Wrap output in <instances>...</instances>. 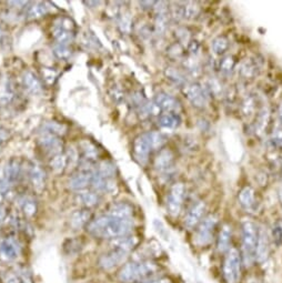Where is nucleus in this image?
I'll return each mask as SVG.
<instances>
[{"label":"nucleus","mask_w":282,"mask_h":283,"mask_svg":"<svg viewBox=\"0 0 282 283\" xmlns=\"http://www.w3.org/2000/svg\"><path fill=\"white\" fill-rule=\"evenodd\" d=\"M131 219H121L109 215H103L90 221L87 231L98 239H117L125 237L132 231Z\"/></svg>","instance_id":"1"},{"label":"nucleus","mask_w":282,"mask_h":283,"mask_svg":"<svg viewBox=\"0 0 282 283\" xmlns=\"http://www.w3.org/2000/svg\"><path fill=\"white\" fill-rule=\"evenodd\" d=\"M157 273V267L149 261H131L121 267L117 278L121 283H138L151 279Z\"/></svg>","instance_id":"2"},{"label":"nucleus","mask_w":282,"mask_h":283,"mask_svg":"<svg viewBox=\"0 0 282 283\" xmlns=\"http://www.w3.org/2000/svg\"><path fill=\"white\" fill-rule=\"evenodd\" d=\"M259 229L251 220L242 222V261L245 267H250L256 260V250Z\"/></svg>","instance_id":"3"},{"label":"nucleus","mask_w":282,"mask_h":283,"mask_svg":"<svg viewBox=\"0 0 282 283\" xmlns=\"http://www.w3.org/2000/svg\"><path fill=\"white\" fill-rule=\"evenodd\" d=\"M241 256L237 249H230L223 262V276L228 283H238L241 276Z\"/></svg>","instance_id":"4"},{"label":"nucleus","mask_w":282,"mask_h":283,"mask_svg":"<svg viewBox=\"0 0 282 283\" xmlns=\"http://www.w3.org/2000/svg\"><path fill=\"white\" fill-rule=\"evenodd\" d=\"M128 257L129 252L116 249V247H111V250L103 253V255L99 258L98 265L104 271H111L120 267L123 263H126Z\"/></svg>","instance_id":"5"},{"label":"nucleus","mask_w":282,"mask_h":283,"mask_svg":"<svg viewBox=\"0 0 282 283\" xmlns=\"http://www.w3.org/2000/svg\"><path fill=\"white\" fill-rule=\"evenodd\" d=\"M186 188L184 184H175L170 189V192L167 197V211L171 217H178L182 204H184Z\"/></svg>","instance_id":"6"},{"label":"nucleus","mask_w":282,"mask_h":283,"mask_svg":"<svg viewBox=\"0 0 282 283\" xmlns=\"http://www.w3.org/2000/svg\"><path fill=\"white\" fill-rule=\"evenodd\" d=\"M217 226V218L213 215L208 216L207 218L200 222V225L197 228L195 234V241L198 245L208 244L211 239L214 237V231Z\"/></svg>","instance_id":"7"},{"label":"nucleus","mask_w":282,"mask_h":283,"mask_svg":"<svg viewBox=\"0 0 282 283\" xmlns=\"http://www.w3.org/2000/svg\"><path fill=\"white\" fill-rule=\"evenodd\" d=\"M154 150L151 143L150 132L143 133L136 138L133 143V155L140 163H146L150 152Z\"/></svg>","instance_id":"8"},{"label":"nucleus","mask_w":282,"mask_h":283,"mask_svg":"<svg viewBox=\"0 0 282 283\" xmlns=\"http://www.w3.org/2000/svg\"><path fill=\"white\" fill-rule=\"evenodd\" d=\"M38 145L46 153L51 155L52 157L61 153L63 148L62 140L58 137V135L51 134V133H45V132L41 133V135L39 137Z\"/></svg>","instance_id":"9"},{"label":"nucleus","mask_w":282,"mask_h":283,"mask_svg":"<svg viewBox=\"0 0 282 283\" xmlns=\"http://www.w3.org/2000/svg\"><path fill=\"white\" fill-rule=\"evenodd\" d=\"M184 93L193 107L203 109L207 104V94L204 93L202 87L198 84H187L184 87Z\"/></svg>","instance_id":"10"},{"label":"nucleus","mask_w":282,"mask_h":283,"mask_svg":"<svg viewBox=\"0 0 282 283\" xmlns=\"http://www.w3.org/2000/svg\"><path fill=\"white\" fill-rule=\"evenodd\" d=\"M20 255V244L13 238H6L0 241V259L6 262L15 261Z\"/></svg>","instance_id":"11"},{"label":"nucleus","mask_w":282,"mask_h":283,"mask_svg":"<svg viewBox=\"0 0 282 283\" xmlns=\"http://www.w3.org/2000/svg\"><path fill=\"white\" fill-rule=\"evenodd\" d=\"M95 171L92 170H80L77 173L74 174L72 178L69 179V188L75 191H84L87 187L91 186L92 176Z\"/></svg>","instance_id":"12"},{"label":"nucleus","mask_w":282,"mask_h":283,"mask_svg":"<svg viewBox=\"0 0 282 283\" xmlns=\"http://www.w3.org/2000/svg\"><path fill=\"white\" fill-rule=\"evenodd\" d=\"M155 104L158 109L164 111V113L178 114L181 108L178 100L166 92H159L157 94L155 98Z\"/></svg>","instance_id":"13"},{"label":"nucleus","mask_w":282,"mask_h":283,"mask_svg":"<svg viewBox=\"0 0 282 283\" xmlns=\"http://www.w3.org/2000/svg\"><path fill=\"white\" fill-rule=\"evenodd\" d=\"M205 210H207V205L204 201H198L193 204L185 218V226L189 229L197 227L202 221Z\"/></svg>","instance_id":"14"},{"label":"nucleus","mask_w":282,"mask_h":283,"mask_svg":"<svg viewBox=\"0 0 282 283\" xmlns=\"http://www.w3.org/2000/svg\"><path fill=\"white\" fill-rule=\"evenodd\" d=\"M4 173L6 182H7L8 185L11 186L16 184V182H18L22 174V167L20 161L17 160V159H11V160H9V162L6 164Z\"/></svg>","instance_id":"15"},{"label":"nucleus","mask_w":282,"mask_h":283,"mask_svg":"<svg viewBox=\"0 0 282 283\" xmlns=\"http://www.w3.org/2000/svg\"><path fill=\"white\" fill-rule=\"evenodd\" d=\"M76 201H77V203H79L81 207H84V209H90L93 207H97V205L101 202V197L100 193L96 191L84 190L77 194Z\"/></svg>","instance_id":"16"},{"label":"nucleus","mask_w":282,"mask_h":283,"mask_svg":"<svg viewBox=\"0 0 282 283\" xmlns=\"http://www.w3.org/2000/svg\"><path fill=\"white\" fill-rule=\"evenodd\" d=\"M269 237L266 230L263 228L259 229V235H258L257 250H256V260L259 262H264L269 256Z\"/></svg>","instance_id":"17"},{"label":"nucleus","mask_w":282,"mask_h":283,"mask_svg":"<svg viewBox=\"0 0 282 283\" xmlns=\"http://www.w3.org/2000/svg\"><path fill=\"white\" fill-rule=\"evenodd\" d=\"M91 217L92 215L89 209H80L75 211L74 214L70 216V227L75 230L87 227L91 221Z\"/></svg>","instance_id":"18"},{"label":"nucleus","mask_w":282,"mask_h":283,"mask_svg":"<svg viewBox=\"0 0 282 283\" xmlns=\"http://www.w3.org/2000/svg\"><path fill=\"white\" fill-rule=\"evenodd\" d=\"M28 176L29 180H30V184L36 190H43L45 188L47 180L46 172L43 168L38 166V164H32V166L29 168Z\"/></svg>","instance_id":"19"},{"label":"nucleus","mask_w":282,"mask_h":283,"mask_svg":"<svg viewBox=\"0 0 282 283\" xmlns=\"http://www.w3.org/2000/svg\"><path fill=\"white\" fill-rule=\"evenodd\" d=\"M91 187L93 189V191H96L98 193L99 192L111 193L115 191L116 184L113 179L102 178L100 174H98L95 171V173H93V176H92Z\"/></svg>","instance_id":"20"},{"label":"nucleus","mask_w":282,"mask_h":283,"mask_svg":"<svg viewBox=\"0 0 282 283\" xmlns=\"http://www.w3.org/2000/svg\"><path fill=\"white\" fill-rule=\"evenodd\" d=\"M173 160L174 157L172 151L170 149H163L155 159V168L161 172H167L173 166Z\"/></svg>","instance_id":"21"},{"label":"nucleus","mask_w":282,"mask_h":283,"mask_svg":"<svg viewBox=\"0 0 282 283\" xmlns=\"http://www.w3.org/2000/svg\"><path fill=\"white\" fill-rule=\"evenodd\" d=\"M22 84L25 89L32 94H37L43 90V85H41L40 79L30 70H27V72L23 73Z\"/></svg>","instance_id":"22"},{"label":"nucleus","mask_w":282,"mask_h":283,"mask_svg":"<svg viewBox=\"0 0 282 283\" xmlns=\"http://www.w3.org/2000/svg\"><path fill=\"white\" fill-rule=\"evenodd\" d=\"M132 214H133L132 205L123 201L113 203L108 210L109 216L121 218V219H131Z\"/></svg>","instance_id":"23"},{"label":"nucleus","mask_w":282,"mask_h":283,"mask_svg":"<svg viewBox=\"0 0 282 283\" xmlns=\"http://www.w3.org/2000/svg\"><path fill=\"white\" fill-rule=\"evenodd\" d=\"M239 203L241 207L246 210L251 211L256 207V192L254 188L249 186L244 187L239 193Z\"/></svg>","instance_id":"24"},{"label":"nucleus","mask_w":282,"mask_h":283,"mask_svg":"<svg viewBox=\"0 0 282 283\" xmlns=\"http://www.w3.org/2000/svg\"><path fill=\"white\" fill-rule=\"evenodd\" d=\"M48 11L49 7H47V3H29L25 15L28 19H38L48 14Z\"/></svg>","instance_id":"25"},{"label":"nucleus","mask_w":282,"mask_h":283,"mask_svg":"<svg viewBox=\"0 0 282 283\" xmlns=\"http://www.w3.org/2000/svg\"><path fill=\"white\" fill-rule=\"evenodd\" d=\"M180 123V116L174 113H164L159 117V119H158V125L162 129H168V130H172V129L178 128Z\"/></svg>","instance_id":"26"},{"label":"nucleus","mask_w":282,"mask_h":283,"mask_svg":"<svg viewBox=\"0 0 282 283\" xmlns=\"http://www.w3.org/2000/svg\"><path fill=\"white\" fill-rule=\"evenodd\" d=\"M138 240L136 237H130V235H125V237L117 238L111 241V246L116 249H120L126 252H130L134 246L137 245Z\"/></svg>","instance_id":"27"},{"label":"nucleus","mask_w":282,"mask_h":283,"mask_svg":"<svg viewBox=\"0 0 282 283\" xmlns=\"http://www.w3.org/2000/svg\"><path fill=\"white\" fill-rule=\"evenodd\" d=\"M18 203H19V207H20L21 211L27 217H32L37 214L38 205H37L36 200H34L32 197H29V196L20 197L18 200Z\"/></svg>","instance_id":"28"},{"label":"nucleus","mask_w":282,"mask_h":283,"mask_svg":"<svg viewBox=\"0 0 282 283\" xmlns=\"http://www.w3.org/2000/svg\"><path fill=\"white\" fill-rule=\"evenodd\" d=\"M231 235L232 230L231 227L225 225L222 227L219 239H218V249L220 252H228L230 250V243H231Z\"/></svg>","instance_id":"29"},{"label":"nucleus","mask_w":282,"mask_h":283,"mask_svg":"<svg viewBox=\"0 0 282 283\" xmlns=\"http://www.w3.org/2000/svg\"><path fill=\"white\" fill-rule=\"evenodd\" d=\"M68 161H69L68 155L61 152L59 155H56L51 158V160L49 161V166L54 172L61 173L62 171L67 168Z\"/></svg>","instance_id":"30"},{"label":"nucleus","mask_w":282,"mask_h":283,"mask_svg":"<svg viewBox=\"0 0 282 283\" xmlns=\"http://www.w3.org/2000/svg\"><path fill=\"white\" fill-rule=\"evenodd\" d=\"M164 75H166L167 79L171 82V84L175 85V86H182L185 87L187 85V80H186V77L185 75L182 74L180 70L172 68V67H169L166 69V72H164Z\"/></svg>","instance_id":"31"},{"label":"nucleus","mask_w":282,"mask_h":283,"mask_svg":"<svg viewBox=\"0 0 282 283\" xmlns=\"http://www.w3.org/2000/svg\"><path fill=\"white\" fill-rule=\"evenodd\" d=\"M52 34H54V38L56 39L57 44L69 45L74 40V31H70L67 30V29H63L57 26L54 27Z\"/></svg>","instance_id":"32"},{"label":"nucleus","mask_w":282,"mask_h":283,"mask_svg":"<svg viewBox=\"0 0 282 283\" xmlns=\"http://www.w3.org/2000/svg\"><path fill=\"white\" fill-rule=\"evenodd\" d=\"M269 120H270L269 110H268V108L263 107L259 111V114H258L257 121H256V132L258 134H262L264 132V130H266L268 127Z\"/></svg>","instance_id":"33"},{"label":"nucleus","mask_w":282,"mask_h":283,"mask_svg":"<svg viewBox=\"0 0 282 283\" xmlns=\"http://www.w3.org/2000/svg\"><path fill=\"white\" fill-rule=\"evenodd\" d=\"M229 46H230V44H229L228 38L225 36H219L214 39L213 44H211V48H213L216 55L222 56L228 51Z\"/></svg>","instance_id":"34"},{"label":"nucleus","mask_w":282,"mask_h":283,"mask_svg":"<svg viewBox=\"0 0 282 283\" xmlns=\"http://www.w3.org/2000/svg\"><path fill=\"white\" fill-rule=\"evenodd\" d=\"M14 97V88L9 79H6L0 84V102L7 103Z\"/></svg>","instance_id":"35"},{"label":"nucleus","mask_w":282,"mask_h":283,"mask_svg":"<svg viewBox=\"0 0 282 283\" xmlns=\"http://www.w3.org/2000/svg\"><path fill=\"white\" fill-rule=\"evenodd\" d=\"M96 172L100 174L102 178L105 179H113V176L116 174V166L110 161H102L96 169Z\"/></svg>","instance_id":"36"},{"label":"nucleus","mask_w":282,"mask_h":283,"mask_svg":"<svg viewBox=\"0 0 282 283\" xmlns=\"http://www.w3.org/2000/svg\"><path fill=\"white\" fill-rule=\"evenodd\" d=\"M200 13V8L195 3H187L181 6L182 19H193Z\"/></svg>","instance_id":"37"},{"label":"nucleus","mask_w":282,"mask_h":283,"mask_svg":"<svg viewBox=\"0 0 282 283\" xmlns=\"http://www.w3.org/2000/svg\"><path fill=\"white\" fill-rule=\"evenodd\" d=\"M234 67H236V60H234L232 56H226L220 61V73L225 76L231 75Z\"/></svg>","instance_id":"38"},{"label":"nucleus","mask_w":282,"mask_h":283,"mask_svg":"<svg viewBox=\"0 0 282 283\" xmlns=\"http://www.w3.org/2000/svg\"><path fill=\"white\" fill-rule=\"evenodd\" d=\"M45 133H51L55 134L59 137L60 134H63L66 132V127L63 125H60V123H57L55 121H49L44 125V131Z\"/></svg>","instance_id":"39"},{"label":"nucleus","mask_w":282,"mask_h":283,"mask_svg":"<svg viewBox=\"0 0 282 283\" xmlns=\"http://www.w3.org/2000/svg\"><path fill=\"white\" fill-rule=\"evenodd\" d=\"M72 49L69 48V45H62V44H56L54 46V55L60 59V60H67L72 56Z\"/></svg>","instance_id":"40"},{"label":"nucleus","mask_w":282,"mask_h":283,"mask_svg":"<svg viewBox=\"0 0 282 283\" xmlns=\"http://www.w3.org/2000/svg\"><path fill=\"white\" fill-rule=\"evenodd\" d=\"M257 73V66L255 62H252L251 60H246L241 64V68H240V74L244 78H252Z\"/></svg>","instance_id":"41"},{"label":"nucleus","mask_w":282,"mask_h":283,"mask_svg":"<svg viewBox=\"0 0 282 283\" xmlns=\"http://www.w3.org/2000/svg\"><path fill=\"white\" fill-rule=\"evenodd\" d=\"M241 110H242V115L244 117H250L252 114H254L255 110H256V100H255V98L251 97V96L246 97L242 102Z\"/></svg>","instance_id":"42"},{"label":"nucleus","mask_w":282,"mask_h":283,"mask_svg":"<svg viewBox=\"0 0 282 283\" xmlns=\"http://www.w3.org/2000/svg\"><path fill=\"white\" fill-rule=\"evenodd\" d=\"M270 144H271L272 148L282 150V127H278L274 129V131L270 138Z\"/></svg>","instance_id":"43"},{"label":"nucleus","mask_w":282,"mask_h":283,"mask_svg":"<svg viewBox=\"0 0 282 283\" xmlns=\"http://www.w3.org/2000/svg\"><path fill=\"white\" fill-rule=\"evenodd\" d=\"M150 137L154 149L161 148L164 143H166V138H164V135L160 132H150Z\"/></svg>","instance_id":"44"},{"label":"nucleus","mask_w":282,"mask_h":283,"mask_svg":"<svg viewBox=\"0 0 282 283\" xmlns=\"http://www.w3.org/2000/svg\"><path fill=\"white\" fill-rule=\"evenodd\" d=\"M11 194V189L10 185H8L7 182H0V203H3L5 200H7L9 196Z\"/></svg>","instance_id":"45"},{"label":"nucleus","mask_w":282,"mask_h":283,"mask_svg":"<svg viewBox=\"0 0 282 283\" xmlns=\"http://www.w3.org/2000/svg\"><path fill=\"white\" fill-rule=\"evenodd\" d=\"M273 240L277 245L282 244V226L277 225L273 227Z\"/></svg>","instance_id":"46"},{"label":"nucleus","mask_w":282,"mask_h":283,"mask_svg":"<svg viewBox=\"0 0 282 283\" xmlns=\"http://www.w3.org/2000/svg\"><path fill=\"white\" fill-rule=\"evenodd\" d=\"M120 26L122 27V30H129L130 28V18L129 17H122L120 21Z\"/></svg>","instance_id":"47"},{"label":"nucleus","mask_w":282,"mask_h":283,"mask_svg":"<svg viewBox=\"0 0 282 283\" xmlns=\"http://www.w3.org/2000/svg\"><path fill=\"white\" fill-rule=\"evenodd\" d=\"M8 137H9L8 131L6 130L5 128H3L2 126H0V145L4 144L5 141H7Z\"/></svg>","instance_id":"48"},{"label":"nucleus","mask_w":282,"mask_h":283,"mask_svg":"<svg viewBox=\"0 0 282 283\" xmlns=\"http://www.w3.org/2000/svg\"><path fill=\"white\" fill-rule=\"evenodd\" d=\"M6 217H7V210H6L5 205L3 203H0V225L5 221Z\"/></svg>","instance_id":"49"},{"label":"nucleus","mask_w":282,"mask_h":283,"mask_svg":"<svg viewBox=\"0 0 282 283\" xmlns=\"http://www.w3.org/2000/svg\"><path fill=\"white\" fill-rule=\"evenodd\" d=\"M278 118H279V120H280L281 125H282V102L280 103L279 108H278Z\"/></svg>","instance_id":"50"},{"label":"nucleus","mask_w":282,"mask_h":283,"mask_svg":"<svg viewBox=\"0 0 282 283\" xmlns=\"http://www.w3.org/2000/svg\"><path fill=\"white\" fill-rule=\"evenodd\" d=\"M151 283H171V282H170V280H168V279H159V280L154 281Z\"/></svg>","instance_id":"51"},{"label":"nucleus","mask_w":282,"mask_h":283,"mask_svg":"<svg viewBox=\"0 0 282 283\" xmlns=\"http://www.w3.org/2000/svg\"><path fill=\"white\" fill-rule=\"evenodd\" d=\"M278 196H279V200H280V202L282 203V184L280 185L279 187V192H278Z\"/></svg>","instance_id":"52"},{"label":"nucleus","mask_w":282,"mask_h":283,"mask_svg":"<svg viewBox=\"0 0 282 283\" xmlns=\"http://www.w3.org/2000/svg\"><path fill=\"white\" fill-rule=\"evenodd\" d=\"M2 34H3V29H2V26H0V37H2Z\"/></svg>","instance_id":"53"}]
</instances>
